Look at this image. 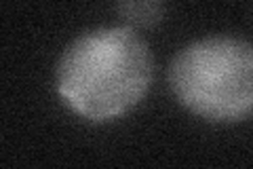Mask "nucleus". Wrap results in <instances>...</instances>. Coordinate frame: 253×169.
<instances>
[{
  "label": "nucleus",
  "mask_w": 253,
  "mask_h": 169,
  "mask_svg": "<svg viewBox=\"0 0 253 169\" xmlns=\"http://www.w3.org/2000/svg\"><path fill=\"white\" fill-rule=\"evenodd\" d=\"M152 68V53L133 28H93L63 49L55 85L74 112L101 123L125 114L144 98Z\"/></svg>",
  "instance_id": "1"
},
{
  "label": "nucleus",
  "mask_w": 253,
  "mask_h": 169,
  "mask_svg": "<svg viewBox=\"0 0 253 169\" xmlns=\"http://www.w3.org/2000/svg\"><path fill=\"white\" fill-rule=\"evenodd\" d=\"M169 85L181 106L215 123L253 114V45L236 36H205L179 49Z\"/></svg>",
  "instance_id": "2"
},
{
  "label": "nucleus",
  "mask_w": 253,
  "mask_h": 169,
  "mask_svg": "<svg viewBox=\"0 0 253 169\" xmlns=\"http://www.w3.org/2000/svg\"><path fill=\"white\" fill-rule=\"evenodd\" d=\"M116 11L131 23L150 26V23H156L163 17L165 4L158 0H131V2H118Z\"/></svg>",
  "instance_id": "3"
}]
</instances>
